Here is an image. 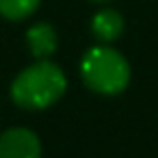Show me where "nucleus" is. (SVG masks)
I'll return each instance as SVG.
<instances>
[{"mask_svg":"<svg viewBox=\"0 0 158 158\" xmlns=\"http://www.w3.org/2000/svg\"><path fill=\"white\" fill-rule=\"evenodd\" d=\"M41 0H0V15L11 22H22L31 18Z\"/></svg>","mask_w":158,"mask_h":158,"instance_id":"obj_6","label":"nucleus"},{"mask_svg":"<svg viewBox=\"0 0 158 158\" xmlns=\"http://www.w3.org/2000/svg\"><path fill=\"white\" fill-rule=\"evenodd\" d=\"M80 78L93 93L119 95L130 85V63L110 46H93L80 61Z\"/></svg>","mask_w":158,"mask_h":158,"instance_id":"obj_2","label":"nucleus"},{"mask_svg":"<svg viewBox=\"0 0 158 158\" xmlns=\"http://www.w3.org/2000/svg\"><path fill=\"white\" fill-rule=\"evenodd\" d=\"M26 46L35 59H50L59 48V35L52 24L37 22L26 31Z\"/></svg>","mask_w":158,"mask_h":158,"instance_id":"obj_4","label":"nucleus"},{"mask_svg":"<svg viewBox=\"0 0 158 158\" xmlns=\"http://www.w3.org/2000/svg\"><path fill=\"white\" fill-rule=\"evenodd\" d=\"M91 2H108V0H91Z\"/></svg>","mask_w":158,"mask_h":158,"instance_id":"obj_7","label":"nucleus"},{"mask_svg":"<svg viewBox=\"0 0 158 158\" xmlns=\"http://www.w3.org/2000/svg\"><path fill=\"white\" fill-rule=\"evenodd\" d=\"M0 158H41V141L37 132L24 126L7 128L0 134Z\"/></svg>","mask_w":158,"mask_h":158,"instance_id":"obj_3","label":"nucleus"},{"mask_svg":"<svg viewBox=\"0 0 158 158\" xmlns=\"http://www.w3.org/2000/svg\"><path fill=\"white\" fill-rule=\"evenodd\" d=\"M123 28H126L123 15L119 11H115V9H102L91 20V33L102 44H110V41L119 39Z\"/></svg>","mask_w":158,"mask_h":158,"instance_id":"obj_5","label":"nucleus"},{"mask_svg":"<svg viewBox=\"0 0 158 158\" xmlns=\"http://www.w3.org/2000/svg\"><path fill=\"white\" fill-rule=\"evenodd\" d=\"M65 89L67 78L63 69L48 59H37L13 78L9 93L18 108L37 113L56 104L63 98Z\"/></svg>","mask_w":158,"mask_h":158,"instance_id":"obj_1","label":"nucleus"}]
</instances>
